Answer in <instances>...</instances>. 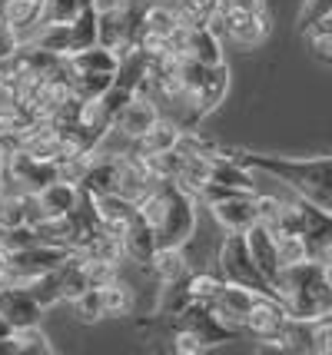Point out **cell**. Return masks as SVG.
I'll list each match as a JSON object with an SVG mask.
<instances>
[{
    "label": "cell",
    "mask_w": 332,
    "mask_h": 355,
    "mask_svg": "<svg viewBox=\"0 0 332 355\" xmlns=\"http://www.w3.org/2000/svg\"><path fill=\"white\" fill-rule=\"evenodd\" d=\"M226 153L239 159L243 166H250L259 176H272L279 186L296 189L299 196L322 202L332 209V156H319V159H286V156H263V153H246V150H226Z\"/></svg>",
    "instance_id": "obj_1"
},
{
    "label": "cell",
    "mask_w": 332,
    "mask_h": 355,
    "mask_svg": "<svg viewBox=\"0 0 332 355\" xmlns=\"http://www.w3.org/2000/svg\"><path fill=\"white\" fill-rule=\"evenodd\" d=\"M140 213L153 226L157 246H186L196 232V202L193 193L173 180H159L140 200Z\"/></svg>",
    "instance_id": "obj_2"
},
{
    "label": "cell",
    "mask_w": 332,
    "mask_h": 355,
    "mask_svg": "<svg viewBox=\"0 0 332 355\" xmlns=\"http://www.w3.org/2000/svg\"><path fill=\"white\" fill-rule=\"evenodd\" d=\"M276 299L286 306L289 319L299 322H313L319 315L332 312V286L322 276V263L306 259L296 266H283L279 276L272 279Z\"/></svg>",
    "instance_id": "obj_3"
},
{
    "label": "cell",
    "mask_w": 332,
    "mask_h": 355,
    "mask_svg": "<svg viewBox=\"0 0 332 355\" xmlns=\"http://www.w3.org/2000/svg\"><path fill=\"white\" fill-rule=\"evenodd\" d=\"M150 0H100L96 20H100V44L116 50L120 57L137 50L143 33V14Z\"/></svg>",
    "instance_id": "obj_4"
},
{
    "label": "cell",
    "mask_w": 332,
    "mask_h": 355,
    "mask_svg": "<svg viewBox=\"0 0 332 355\" xmlns=\"http://www.w3.org/2000/svg\"><path fill=\"white\" fill-rule=\"evenodd\" d=\"M220 272L226 282H236V286H246L259 295H276L269 276L259 269V263L250 252V243H246V232H226L220 246Z\"/></svg>",
    "instance_id": "obj_5"
},
{
    "label": "cell",
    "mask_w": 332,
    "mask_h": 355,
    "mask_svg": "<svg viewBox=\"0 0 332 355\" xmlns=\"http://www.w3.org/2000/svg\"><path fill=\"white\" fill-rule=\"evenodd\" d=\"M3 170H7V176H10L20 189H27V193H37V189L50 186L53 180H64L57 159H44V156L30 153V150H24V146L7 150V156H3Z\"/></svg>",
    "instance_id": "obj_6"
},
{
    "label": "cell",
    "mask_w": 332,
    "mask_h": 355,
    "mask_svg": "<svg viewBox=\"0 0 332 355\" xmlns=\"http://www.w3.org/2000/svg\"><path fill=\"white\" fill-rule=\"evenodd\" d=\"M222 37H229L239 46H256L269 37L266 7H246L239 0H229L222 7Z\"/></svg>",
    "instance_id": "obj_7"
},
{
    "label": "cell",
    "mask_w": 332,
    "mask_h": 355,
    "mask_svg": "<svg viewBox=\"0 0 332 355\" xmlns=\"http://www.w3.org/2000/svg\"><path fill=\"white\" fill-rule=\"evenodd\" d=\"M286 325H289V312H286L283 302L276 295H256L250 315L243 319V332L253 336L256 342H266V345L283 349Z\"/></svg>",
    "instance_id": "obj_8"
},
{
    "label": "cell",
    "mask_w": 332,
    "mask_h": 355,
    "mask_svg": "<svg viewBox=\"0 0 332 355\" xmlns=\"http://www.w3.org/2000/svg\"><path fill=\"white\" fill-rule=\"evenodd\" d=\"M173 329H186V332H193L206 349L222 345V342H229L233 336H236V329H233L229 322H222L220 315H216V309L206 306V302H190V306H183V309L173 315Z\"/></svg>",
    "instance_id": "obj_9"
},
{
    "label": "cell",
    "mask_w": 332,
    "mask_h": 355,
    "mask_svg": "<svg viewBox=\"0 0 332 355\" xmlns=\"http://www.w3.org/2000/svg\"><path fill=\"white\" fill-rule=\"evenodd\" d=\"M292 200H296L302 219V236L309 243V259L319 263L332 252V209H326L322 202L309 200V196H299V193H292Z\"/></svg>",
    "instance_id": "obj_10"
},
{
    "label": "cell",
    "mask_w": 332,
    "mask_h": 355,
    "mask_svg": "<svg viewBox=\"0 0 332 355\" xmlns=\"http://www.w3.org/2000/svg\"><path fill=\"white\" fill-rule=\"evenodd\" d=\"M67 256H70V249L57 246V243H33L27 249H17L10 252V282H27L33 276L53 272L67 263Z\"/></svg>",
    "instance_id": "obj_11"
},
{
    "label": "cell",
    "mask_w": 332,
    "mask_h": 355,
    "mask_svg": "<svg viewBox=\"0 0 332 355\" xmlns=\"http://www.w3.org/2000/svg\"><path fill=\"white\" fill-rule=\"evenodd\" d=\"M209 209H213V219L226 232H246L259 219V193L236 189L233 196H222V200L209 202Z\"/></svg>",
    "instance_id": "obj_12"
},
{
    "label": "cell",
    "mask_w": 332,
    "mask_h": 355,
    "mask_svg": "<svg viewBox=\"0 0 332 355\" xmlns=\"http://www.w3.org/2000/svg\"><path fill=\"white\" fill-rule=\"evenodd\" d=\"M44 306L30 295L27 286L10 282V286H0V315L10 329H27V325H40L44 319Z\"/></svg>",
    "instance_id": "obj_13"
},
{
    "label": "cell",
    "mask_w": 332,
    "mask_h": 355,
    "mask_svg": "<svg viewBox=\"0 0 332 355\" xmlns=\"http://www.w3.org/2000/svg\"><path fill=\"white\" fill-rule=\"evenodd\" d=\"M94 209H96V219L100 226L113 236L127 230L133 219L140 216V202L123 196V193H103V196H94Z\"/></svg>",
    "instance_id": "obj_14"
},
{
    "label": "cell",
    "mask_w": 332,
    "mask_h": 355,
    "mask_svg": "<svg viewBox=\"0 0 332 355\" xmlns=\"http://www.w3.org/2000/svg\"><path fill=\"white\" fill-rule=\"evenodd\" d=\"M80 189L77 183H70V180H53L50 186L44 189H37L33 196H37V209H40V223H50V219H64L73 206L80 202Z\"/></svg>",
    "instance_id": "obj_15"
},
{
    "label": "cell",
    "mask_w": 332,
    "mask_h": 355,
    "mask_svg": "<svg viewBox=\"0 0 332 355\" xmlns=\"http://www.w3.org/2000/svg\"><path fill=\"white\" fill-rule=\"evenodd\" d=\"M157 116H159V107L146 96V93H137L133 100H130L127 107L116 113V120H113V130L120 133V137H127V139H137L143 137L150 126L157 123Z\"/></svg>",
    "instance_id": "obj_16"
},
{
    "label": "cell",
    "mask_w": 332,
    "mask_h": 355,
    "mask_svg": "<svg viewBox=\"0 0 332 355\" xmlns=\"http://www.w3.org/2000/svg\"><path fill=\"white\" fill-rule=\"evenodd\" d=\"M80 189L90 196H103V193H116L120 189V156H90L87 170L80 176Z\"/></svg>",
    "instance_id": "obj_17"
},
{
    "label": "cell",
    "mask_w": 332,
    "mask_h": 355,
    "mask_svg": "<svg viewBox=\"0 0 332 355\" xmlns=\"http://www.w3.org/2000/svg\"><path fill=\"white\" fill-rule=\"evenodd\" d=\"M253 289H246V286H236V282H226L222 286V293L216 295V302H213V309H216V315H220L222 322H229L236 332H243V319L250 315V309H253L256 302Z\"/></svg>",
    "instance_id": "obj_18"
},
{
    "label": "cell",
    "mask_w": 332,
    "mask_h": 355,
    "mask_svg": "<svg viewBox=\"0 0 332 355\" xmlns=\"http://www.w3.org/2000/svg\"><path fill=\"white\" fill-rule=\"evenodd\" d=\"M246 243H250V252H253V259L259 263V269L269 276V282L279 276V269H283V263H279V249H276V236H272V230H269L263 219H256L253 226L246 230Z\"/></svg>",
    "instance_id": "obj_19"
},
{
    "label": "cell",
    "mask_w": 332,
    "mask_h": 355,
    "mask_svg": "<svg viewBox=\"0 0 332 355\" xmlns=\"http://www.w3.org/2000/svg\"><path fill=\"white\" fill-rule=\"evenodd\" d=\"M180 137H183L180 123L159 113L157 123L150 126V130H146L143 137L133 139V153H137V156H153V153H166V150H176V146H180Z\"/></svg>",
    "instance_id": "obj_20"
},
{
    "label": "cell",
    "mask_w": 332,
    "mask_h": 355,
    "mask_svg": "<svg viewBox=\"0 0 332 355\" xmlns=\"http://www.w3.org/2000/svg\"><path fill=\"white\" fill-rule=\"evenodd\" d=\"M120 243H123V256L137 266H150L153 252H157V236H153V226L146 223L143 213L120 232Z\"/></svg>",
    "instance_id": "obj_21"
},
{
    "label": "cell",
    "mask_w": 332,
    "mask_h": 355,
    "mask_svg": "<svg viewBox=\"0 0 332 355\" xmlns=\"http://www.w3.org/2000/svg\"><path fill=\"white\" fill-rule=\"evenodd\" d=\"M40 223V209H37V196L20 189V193H0V230L10 226H37Z\"/></svg>",
    "instance_id": "obj_22"
},
{
    "label": "cell",
    "mask_w": 332,
    "mask_h": 355,
    "mask_svg": "<svg viewBox=\"0 0 332 355\" xmlns=\"http://www.w3.org/2000/svg\"><path fill=\"white\" fill-rule=\"evenodd\" d=\"M153 279H157L159 286H173V282H183V279L190 276V259H186V252L183 246H157L153 252V259L146 266Z\"/></svg>",
    "instance_id": "obj_23"
},
{
    "label": "cell",
    "mask_w": 332,
    "mask_h": 355,
    "mask_svg": "<svg viewBox=\"0 0 332 355\" xmlns=\"http://www.w3.org/2000/svg\"><path fill=\"white\" fill-rule=\"evenodd\" d=\"M186 57L206 63V67H220L222 63L220 33H213L206 24H190V33H186Z\"/></svg>",
    "instance_id": "obj_24"
},
{
    "label": "cell",
    "mask_w": 332,
    "mask_h": 355,
    "mask_svg": "<svg viewBox=\"0 0 332 355\" xmlns=\"http://www.w3.org/2000/svg\"><path fill=\"white\" fill-rule=\"evenodd\" d=\"M67 60H70V67L80 70V73H116L120 53L103 44H94V46H87V50H77V53L67 57Z\"/></svg>",
    "instance_id": "obj_25"
},
{
    "label": "cell",
    "mask_w": 332,
    "mask_h": 355,
    "mask_svg": "<svg viewBox=\"0 0 332 355\" xmlns=\"http://www.w3.org/2000/svg\"><path fill=\"white\" fill-rule=\"evenodd\" d=\"M57 276H60L64 302H73V299H80L87 289H94L90 279H87V259H83L80 252H70V256H67V263L57 269Z\"/></svg>",
    "instance_id": "obj_26"
},
{
    "label": "cell",
    "mask_w": 332,
    "mask_h": 355,
    "mask_svg": "<svg viewBox=\"0 0 332 355\" xmlns=\"http://www.w3.org/2000/svg\"><path fill=\"white\" fill-rule=\"evenodd\" d=\"M226 90H229V70H226V63H220V67H209V70H206L203 87H200V113H203V116H209V113L222 103Z\"/></svg>",
    "instance_id": "obj_27"
},
{
    "label": "cell",
    "mask_w": 332,
    "mask_h": 355,
    "mask_svg": "<svg viewBox=\"0 0 332 355\" xmlns=\"http://www.w3.org/2000/svg\"><path fill=\"white\" fill-rule=\"evenodd\" d=\"M70 40H73V53L100 44V20H96V7H83V10L70 20ZM73 53H70V57H73Z\"/></svg>",
    "instance_id": "obj_28"
},
{
    "label": "cell",
    "mask_w": 332,
    "mask_h": 355,
    "mask_svg": "<svg viewBox=\"0 0 332 355\" xmlns=\"http://www.w3.org/2000/svg\"><path fill=\"white\" fill-rule=\"evenodd\" d=\"M222 286H226V279L222 272H190L186 276V295H190V302H206V306H213L216 302V295L222 293Z\"/></svg>",
    "instance_id": "obj_29"
},
{
    "label": "cell",
    "mask_w": 332,
    "mask_h": 355,
    "mask_svg": "<svg viewBox=\"0 0 332 355\" xmlns=\"http://www.w3.org/2000/svg\"><path fill=\"white\" fill-rule=\"evenodd\" d=\"M100 293H103V312H107L110 319H120V315H130V312H133V289H130L127 282L113 279L110 286H103Z\"/></svg>",
    "instance_id": "obj_30"
},
{
    "label": "cell",
    "mask_w": 332,
    "mask_h": 355,
    "mask_svg": "<svg viewBox=\"0 0 332 355\" xmlns=\"http://www.w3.org/2000/svg\"><path fill=\"white\" fill-rule=\"evenodd\" d=\"M20 286H27L30 289V295L44 306V309H50V306H57V302H64V293H60V276H57V269L53 272H44V276H33L27 279V282H20Z\"/></svg>",
    "instance_id": "obj_31"
},
{
    "label": "cell",
    "mask_w": 332,
    "mask_h": 355,
    "mask_svg": "<svg viewBox=\"0 0 332 355\" xmlns=\"http://www.w3.org/2000/svg\"><path fill=\"white\" fill-rule=\"evenodd\" d=\"M276 236V249H279V263L296 266L309 259V243L302 232H272Z\"/></svg>",
    "instance_id": "obj_32"
},
{
    "label": "cell",
    "mask_w": 332,
    "mask_h": 355,
    "mask_svg": "<svg viewBox=\"0 0 332 355\" xmlns=\"http://www.w3.org/2000/svg\"><path fill=\"white\" fill-rule=\"evenodd\" d=\"M113 77L116 73H80V70H73V93L80 100H100L113 87Z\"/></svg>",
    "instance_id": "obj_33"
},
{
    "label": "cell",
    "mask_w": 332,
    "mask_h": 355,
    "mask_svg": "<svg viewBox=\"0 0 332 355\" xmlns=\"http://www.w3.org/2000/svg\"><path fill=\"white\" fill-rule=\"evenodd\" d=\"M306 40H309V50L316 53L319 60L332 67V14L316 20V24L306 31Z\"/></svg>",
    "instance_id": "obj_34"
},
{
    "label": "cell",
    "mask_w": 332,
    "mask_h": 355,
    "mask_svg": "<svg viewBox=\"0 0 332 355\" xmlns=\"http://www.w3.org/2000/svg\"><path fill=\"white\" fill-rule=\"evenodd\" d=\"M14 339L20 355H50L53 345H50V336L40 329V325H27V329H14Z\"/></svg>",
    "instance_id": "obj_35"
},
{
    "label": "cell",
    "mask_w": 332,
    "mask_h": 355,
    "mask_svg": "<svg viewBox=\"0 0 332 355\" xmlns=\"http://www.w3.org/2000/svg\"><path fill=\"white\" fill-rule=\"evenodd\" d=\"M83 10V0H44L40 24H70Z\"/></svg>",
    "instance_id": "obj_36"
},
{
    "label": "cell",
    "mask_w": 332,
    "mask_h": 355,
    "mask_svg": "<svg viewBox=\"0 0 332 355\" xmlns=\"http://www.w3.org/2000/svg\"><path fill=\"white\" fill-rule=\"evenodd\" d=\"M33 243H44L37 226H10V230H0V246L7 252H17V249H27Z\"/></svg>",
    "instance_id": "obj_37"
},
{
    "label": "cell",
    "mask_w": 332,
    "mask_h": 355,
    "mask_svg": "<svg viewBox=\"0 0 332 355\" xmlns=\"http://www.w3.org/2000/svg\"><path fill=\"white\" fill-rule=\"evenodd\" d=\"M73 309L83 322H96V319H103L107 312H103V293L100 289H87V293L73 299Z\"/></svg>",
    "instance_id": "obj_38"
},
{
    "label": "cell",
    "mask_w": 332,
    "mask_h": 355,
    "mask_svg": "<svg viewBox=\"0 0 332 355\" xmlns=\"http://www.w3.org/2000/svg\"><path fill=\"white\" fill-rule=\"evenodd\" d=\"M176 3H180V10H183V17L190 24H206L222 7L220 0H176Z\"/></svg>",
    "instance_id": "obj_39"
},
{
    "label": "cell",
    "mask_w": 332,
    "mask_h": 355,
    "mask_svg": "<svg viewBox=\"0 0 332 355\" xmlns=\"http://www.w3.org/2000/svg\"><path fill=\"white\" fill-rule=\"evenodd\" d=\"M329 14H332V0H306L299 10V31L306 33L316 20H322V17H329Z\"/></svg>",
    "instance_id": "obj_40"
},
{
    "label": "cell",
    "mask_w": 332,
    "mask_h": 355,
    "mask_svg": "<svg viewBox=\"0 0 332 355\" xmlns=\"http://www.w3.org/2000/svg\"><path fill=\"white\" fill-rule=\"evenodd\" d=\"M173 349L180 355H200V352H206V345L193 332H186V329H173Z\"/></svg>",
    "instance_id": "obj_41"
},
{
    "label": "cell",
    "mask_w": 332,
    "mask_h": 355,
    "mask_svg": "<svg viewBox=\"0 0 332 355\" xmlns=\"http://www.w3.org/2000/svg\"><path fill=\"white\" fill-rule=\"evenodd\" d=\"M20 50V37L17 31H10L7 24H0V63H7Z\"/></svg>",
    "instance_id": "obj_42"
},
{
    "label": "cell",
    "mask_w": 332,
    "mask_h": 355,
    "mask_svg": "<svg viewBox=\"0 0 332 355\" xmlns=\"http://www.w3.org/2000/svg\"><path fill=\"white\" fill-rule=\"evenodd\" d=\"M0 286H10V252L0 246Z\"/></svg>",
    "instance_id": "obj_43"
},
{
    "label": "cell",
    "mask_w": 332,
    "mask_h": 355,
    "mask_svg": "<svg viewBox=\"0 0 332 355\" xmlns=\"http://www.w3.org/2000/svg\"><path fill=\"white\" fill-rule=\"evenodd\" d=\"M0 355H20V349H17V339H14V332H10V336H0Z\"/></svg>",
    "instance_id": "obj_44"
},
{
    "label": "cell",
    "mask_w": 332,
    "mask_h": 355,
    "mask_svg": "<svg viewBox=\"0 0 332 355\" xmlns=\"http://www.w3.org/2000/svg\"><path fill=\"white\" fill-rule=\"evenodd\" d=\"M3 156H7V150H3V143H0V193H3Z\"/></svg>",
    "instance_id": "obj_45"
},
{
    "label": "cell",
    "mask_w": 332,
    "mask_h": 355,
    "mask_svg": "<svg viewBox=\"0 0 332 355\" xmlns=\"http://www.w3.org/2000/svg\"><path fill=\"white\" fill-rule=\"evenodd\" d=\"M10 332H14V329H10V325L3 322V315H0V336H10Z\"/></svg>",
    "instance_id": "obj_46"
},
{
    "label": "cell",
    "mask_w": 332,
    "mask_h": 355,
    "mask_svg": "<svg viewBox=\"0 0 332 355\" xmlns=\"http://www.w3.org/2000/svg\"><path fill=\"white\" fill-rule=\"evenodd\" d=\"M239 3H246V7H266L263 0H239Z\"/></svg>",
    "instance_id": "obj_47"
},
{
    "label": "cell",
    "mask_w": 332,
    "mask_h": 355,
    "mask_svg": "<svg viewBox=\"0 0 332 355\" xmlns=\"http://www.w3.org/2000/svg\"><path fill=\"white\" fill-rule=\"evenodd\" d=\"M96 3H100V0H83V7H96Z\"/></svg>",
    "instance_id": "obj_48"
}]
</instances>
